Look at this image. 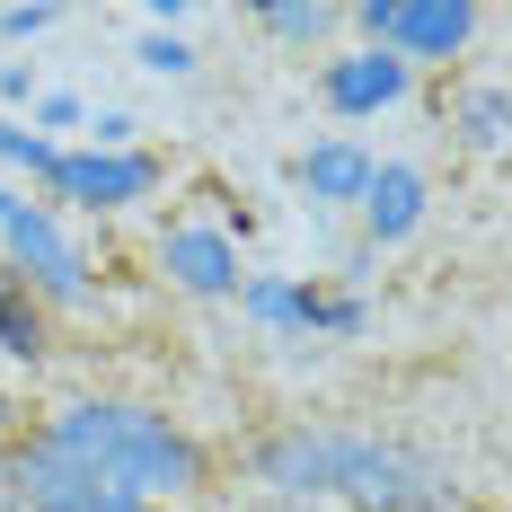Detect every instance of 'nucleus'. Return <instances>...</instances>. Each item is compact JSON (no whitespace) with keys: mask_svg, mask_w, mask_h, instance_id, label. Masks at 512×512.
Returning <instances> with one entry per match:
<instances>
[{"mask_svg":"<svg viewBox=\"0 0 512 512\" xmlns=\"http://www.w3.org/2000/svg\"><path fill=\"white\" fill-rule=\"evenodd\" d=\"M327 451H336V424H318V415L265 424L248 442V486L283 512H309V504H327Z\"/></svg>","mask_w":512,"mask_h":512,"instance_id":"39448f33","label":"nucleus"},{"mask_svg":"<svg viewBox=\"0 0 512 512\" xmlns=\"http://www.w3.org/2000/svg\"><path fill=\"white\" fill-rule=\"evenodd\" d=\"M415 89H424V80H415L389 45H336V53H318V106H327L336 124H380V115L415 106Z\"/></svg>","mask_w":512,"mask_h":512,"instance_id":"423d86ee","label":"nucleus"},{"mask_svg":"<svg viewBox=\"0 0 512 512\" xmlns=\"http://www.w3.org/2000/svg\"><path fill=\"white\" fill-rule=\"evenodd\" d=\"M36 433H45L89 486H115V495H133V504H151V512H186L212 486L204 433L177 424L168 407H151V398L80 389V398H62V407L36 415Z\"/></svg>","mask_w":512,"mask_h":512,"instance_id":"f257e3e1","label":"nucleus"},{"mask_svg":"<svg viewBox=\"0 0 512 512\" xmlns=\"http://www.w3.org/2000/svg\"><path fill=\"white\" fill-rule=\"evenodd\" d=\"M0 274H18L53 318L98 309V256L80 239V221H62L45 195H27L9 177H0Z\"/></svg>","mask_w":512,"mask_h":512,"instance_id":"7ed1b4c3","label":"nucleus"},{"mask_svg":"<svg viewBox=\"0 0 512 512\" xmlns=\"http://www.w3.org/2000/svg\"><path fill=\"white\" fill-rule=\"evenodd\" d=\"M327 504L336 512H468L451 468L407 433H371V424H336L327 451Z\"/></svg>","mask_w":512,"mask_h":512,"instance_id":"f03ea898","label":"nucleus"},{"mask_svg":"<svg viewBox=\"0 0 512 512\" xmlns=\"http://www.w3.org/2000/svg\"><path fill=\"white\" fill-rule=\"evenodd\" d=\"M133 71H151V80H195L204 71V53H195V36H133Z\"/></svg>","mask_w":512,"mask_h":512,"instance_id":"f3484780","label":"nucleus"},{"mask_svg":"<svg viewBox=\"0 0 512 512\" xmlns=\"http://www.w3.org/2000/svg\"><path fill=\"white\" fill-rule=\"evenodd\" d=\"M36 512H151V504H133V495H115V486H89V477H80V486H62V495L36 504Z\"/></svg>","mask_w":512,"mask_h":512,"instance_id":"412c9836","label":"nucleus"},{"mask_svg":"<svg viewBox=\"0 0 512 512\" xmlns=\"http://www.w3.org/2000/svg\"><path fill=\"white\" fill-rule=\"evenodd\" d=\"M53 362V309L18 283V274H0V371H45Z\"/></svg>","mask_w":512,"mask_h":512,"instance_id":"ddd939ff","label":"nucleus"},{"mask_svg":"<svg viewBox=\"0 0 512 512\" xmlns=\"http://www.w3.org/2000/svg\"><path fill=\"white\" fill-rule=\"evenodd\" d=\"M36 89H45V71L18 53V62H0V115H27L36 106Z\"/></svg>","mask_w":512,"mask_h":512,"instance_id":"4be33fe9","label":"nucleus"},{"mask_svg":"<svg viewBox=\"0 0 512 512\" xmlns=\"http://www.w3.org/2000/svg\"><path fill=\"white\" fill-rule=\"evenodd\" d=\"M36 195H45L62 221H124V212H142V204L168 195V151H151V142H133V151H89V142H71Z\"/></svg>","mask_w":512,"mask_h":512,"instance_id":"20e7f679","label":"nucleus"},{"mask_svg":"<svg viewBox=\"0 0 512 512\" xmlns=\"http://www.w3.org/2000/svg\"><path fill=\"white\" fill-rule=\"evenodd\" d=\"M442 124H451V151L460 159H504L512 142V98L495 71H477V80H460L451 98H442Z\"/></svg>","mask_w":512,"mask_h":512,"instance_id":"f8f14e48","label":"nucleus"},{"mask_svg":"<svg viewBox=\"0 0 512 512\" xmlns=\"http://www.w3.org/2000/svg\"><path fill=\"white\" fill-rule=\"evenodd\" d=\"M371 168H380V151H371L362 133H309L283 177H292V195H301L309 212H354L362 186H371Z\"/></svg>","mask_w":512,"mask_h":512,"instance_id":"9d476101","label":"nucleus"},{"mask_svg":"<svg viewBox=\"0 0 512 512\" xmlns=\"http://www.w3.org/2000/svg\"><path fill=\"white\" fill-rule=\"evenodd\" d=\"M80 142H89V151H133V142H142V115H133V106H89Z\"/></svg>","mask_w":512,"mask_h":512,"instance_id":"aec40b11","label":"nucleus"},{"mask_svg":"<svg viewBox=\"0 0 512 512\" xmlns=\"http://www.w3.org/2000/svg\"><path fill=\"white\" fill-rule=\"evenodd\" d=\"M53 159H62V151H53L27 115H0V177H9V186H45Z\"/></svg>","mask_w":512,"mask_h":512,"instance_id":"2eb2a0df","label":"nucleus"},{"mask_svg":"<svg viewBox=\"0 0 512 512\" xmlns=\"http://www.w3.org/2000/svg\"><path fill=\"white\" fill-rule=\"evenodd\" d=\"M256 36H265V45H292V53H336L345 9H336V0H265V9H256Z\"/></svg>","mask_w":512,"mask_h":512,"instance_id":"4468645a","label":"nucleus"},{"mask_svg":"<svg viewBox=\"0 0 512 512\" xmlns=\"http://www.w3.org/2000/svg\"><path fill=\"white\" fill-rule=\"evenodd\" d=\"M424 221H433V168H415V159H380L371 186H362V204H354V230H362L354 248H371V256L415 248Z\"/></svg>","mask_w":512,"mask_h":512,"instance_id":"1a4fd4ad","label":"nucleus"},{"mask_svg":"<svg viewBox=\"0 0 512 512\" xmlns=\"http://www.w3.org/2000/svg\"><path fill=\"white\" fill-rule=\"evenodd\" d=\"M27 124L45 133L53 151H71V142H80V124H89V98H80V89H36V106H27Z\"/></svg>","mask_w":512,"mask_h":512,"instance_id":"a211bd4d","label":"nucleus"},{"mask_svg":"<svg viewBox=\"0 0 512 512\" xmlns=\"http://www.w3.org/2000/svg\"><path fill=\"white\" fill-rule=\"evenodd\" d=\"M477 36H486V9H477V0H389V27H380V45L398 53L415 80L468 62Z\"/></svg>","mask_w":512,"mask_h":512,"instance_id":"6e6552de","label":"nucleus"},{"mask_svg":"<svg viewBox=\"0 0 512 512\" xmlns=\"http://www.w3.org/2000/svg\"><path fill=\"white\" fill-rule=\"evenodd\" d=\"M362 336H371V292L327 283L318 292V345H362Z\"/></svg>","mask_w":512,"mask_h":512,"instance_id":"dca6fc26","label":"nucleus"},{"mask_svg":"<svg viewBox=\"0 0 512 512\" xmlns=\"http://www.w3.org/2000/svg\"><path fill=\"white\" fill-rule=\"evenodd\" d=\"M53 27H62V9H53V0H0V45L36 53Z\"/></svg>","mask_w":512,"mask_h":512,"instance_id":"6ab92c4d","label":"nucleus"},{"mask_svg":"<svg viewBox=\"0 0 512 512\" xmlns=\"http://www.w3.org/2000/svg\"><path fill=\"white\" fill-rule=\"evenodd\" d=\"M0 512H27L18 504V468H9V451H0Z\"/></svg>","mask_w":512,"mask_h":512,"instance_id":"b1692460","label":"nucleus"},{"mask_svg":"<svg viewBox=\"0 0 512 512\" xmlns=\"http://www.w3.org/2000/svg\"><path fill=\"white\" fill-rule=\"evenodd\" d=\"M318 274H248L239 283V318H248L256 336H274V345H318Z\"/></svg>","mask_w":512,"mask_h":512,"instance_id":"9b49d317","label":"nucleus"},{"mask_svg":"<svg viewBox=\"0 0 512 512\" xmlns=\"http://www.w3.org/2000/svg\"><path fill=\"white\" fill-rule=\"evenodd\" d=\"M18 442H27V398L0 389V451H18Z\"/></svg>","mask_w":512,"mask_h":512,"instance_id":"5701e85b","label":"nucleus"},{"mask_svg":"<svg viewBox=\"0 0 512 512\" xmlns=\"http://www.w3.org/2000/svg\"><path fill=\"white\" fill-rule=\"evenodd\" d=\"M151 274L177 292V301H239L248 283V256L221 221H168L151 239Z\"/></svg>","mask_w":512,"mask_h":512,"instance_id":"0eeeda50","label":"nucleus"}]
</instances>
